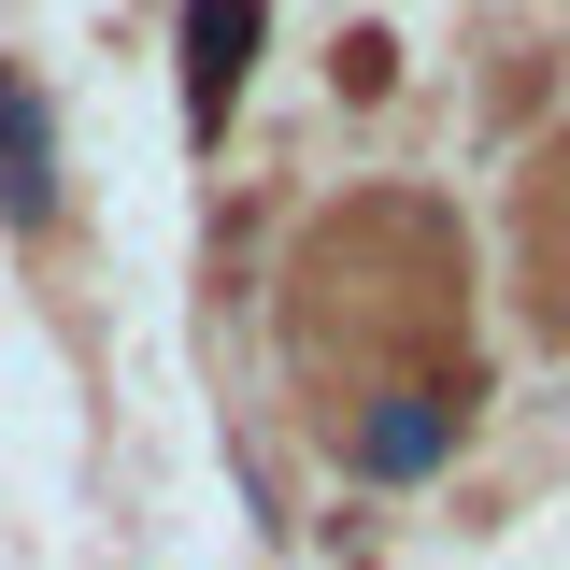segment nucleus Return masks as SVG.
Wrapping results in <instances>:
<instances>
[{"label":"nucleus","instance_id":"obj_1","mask_svg":"<svg viewBox=\"0 0 570 570\" xmlns=\"http://www.w3.org/2000/svg\"><path fill=\"white\" fill-rule=\"evenodd\" d=\"M456 456V400H428V385H385L371 414H356V471L371 485H428Z\"/></svg>","mask_w":570,"mask_h":570},{"label":"nucleus","instance_id":"obj_2","mask_svg":"<svg viewBox=\"0 0 570 570\" xmlns=\"http://www.w3.org/2000/svg\"><path fill=\"white\" fill-rule=\"evenodd\" d=\"M0 214L14 228L58 214V129H43V86L29 71H0Z\"/></svg>","mask_w":570,"mask_h":570},{"label":"nucleus","instance_id":"obj_3","mask_svg":"<svg viewBox=\"0 0 570 570\" xmlns=\"http://www.w3.org/2000/svg\"><path fill=\"white\" fill-rule=\"evenodd\" d=\"M257 29H272L257 0H186V100L200 115H228V86L257 71Z\"/></svg>","mask_w":570,"mask_h":570}]
</instances>
